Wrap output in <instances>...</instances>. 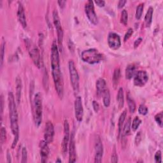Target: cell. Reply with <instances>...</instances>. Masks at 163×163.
Listing matches in <instances>:
<instances>
[{"label":"cell","mask_w":163,"mask_h":163,"mask_svg":"<svg viewBox=\"0 0 163 163\" xmlns=\"http://www.w3.org/2000/svg\"><path fill=\"white\" fill-rule=\"evenodd\" d=\"M142 38H138L135 41V43H134V48L135 49H137L140 45V43H141L142 41Z\"/></svg>","instance_id":"ee69618b"},{"label":"cell","mask_w":163,"mask_h":163,"mask_svg":"<svg viewBox=\"0 0 163 163\" xmlns=\"http://www.w3.org/2000/svg\"><path fill=\"white\" fill-rule=\"evenodd\" d=\"M7 162L10 163L12 162V159H11V155L9 152V151H7Z\"/></svg>","instance_id":"c3c4849f"},{"label":"cell","mask_w":163,"mask_h":163,"mask_svg":"<svg viewBox=\"0 0 163 163\" xmlns=\"http://www.w3.org/2000/svg\"><path fill=\"white\" fill-rule=\"evenodd\" d=\"M162 118H163L162 112H160L159 113L156 114L154 117L156 122L160 126V127H162Z\"/></svg>","instance_id":"1f68e13d"},{"label":"cell","mask_w":163,"mask_h":163,"mask_svg":"<svg viewBox=\"0 0 163 163\" xmlns=\"http://www.w3.org/2000/svg\"><path fill=\"white\" fill-rule=\"evenodd\" d=\"M103 55L97 49H89L84 50L81 54L82 61L90 65L98 64L103 61Z\"/></svg>","instance_id":"277c9868"},{"label":"cell","mask_w":163,"mask_h":163,"mask_svg":"<svg viewBox=\"0 0 163 163\" xmlns=\"http://www.w3.org/2000/svg\"><path fill=\"white\" fill-rule=\"evenodd\" d=\"M16 101L18 104L20 103L21 98V93H22V80L19 77H17L16 79Z\"/></svg>","instance_id":"ffe728a7"},{"label":"cell","mask_w":163,"mask_h":163,"mask_svg":"<svg viewBox=\"0 0 163 163\" xmlns=\"http://www.w3.org/2000/svg\"><path fill=\"white\" fill-rule=\"evenodd\" d=\"M17 17L19 23L21 24L23 28H26L27 27V22H26V14L24 12V8L23 7V5L19 2L18 4V10H17Z\"/></svg>","instance_id":"e0dca14e"},{"label":"cell","mask_w":163,"mask_h":163,"mask_svg":"<svg viewBox=\"0 0 163 163\" xmlns=\"http://www.w3.org/2000/svg\"><path fill=\"white\" fill-rule=\"evenodd\" d=\"M5 52V42L4 40H3L2 43V47H1V67L3 66V64Z\"/></svg>","instance_id":"d6a6232c"},{"label":"cell","mask_w":163,"mask_h":163,"mask_svg":"<svg viewBox=\"0 0 163 163\" xmlns=\"http://www.w3.org/2000/svg\"><path fill=\"white\" fill-rule=\"evenodd\" d=\"M103 104H104V106L105 107H108L110 105V99H111V98H110V91L109 90L107 89L105 91V93H103Z\"/></svg>","instance_id":"4316f807"},{"label":"cell","mask_w":163,"mask_h":163,"mask_svg":"<svg viewBox=\"0 0 163 163\" xmlns=\"http://www.w3.org/2000/svg\"><path fill=\"white\" fill-rule=\"evenodd\" d=\"M74 107H75V115L76 120L80 122L82 121L84 117V108L81 97L77 96L75 98Z\"/></svg>","instance_id":"30bf717a"},{"label":"cell","mask_w":163,"mask_h":163,"mask_svg":"<svg viewBox=\"0 0 163 163\" xmlns=\"http://www.w3.org/2000/svg\"><path fill=\"white\" fill-rule=\"evenodd\" d=\"M95 3L99 7H103L105 5V2L103 0H96L95 1Z\"/></svg>","instance_id":"b9f144b4"},{"label":"cell","mask_w":163,"mask_h":163,"mask_svg":"<svg viewBox=\"0 0 163 163\" xmlns=\"http://www.w3.org/2000/svg\"><path fill=\"white\" fill-rule=\"evenodd\" d=\"M43 105L42 98L40 93L35 94L34 98V122L35 126L38 127L42 122Z\"/></svg>","instance_id":"5b68a950"},{"label":"cell","mask_w":163,"mask_h":163,"mask_svg":"<svg viewBox=\"0 0 163 163\" xmlns=\"http://www.w3.org/2000/svg\"><path fill=\"white\" fill-rule=\"evenodd\" d=\"M68 68L71 84L73 91L75 94H77L79 92V75L73 61L70 60L69 61Z\"/></svg>","instance_id":"8992f818"},{"label":"cell","mask_w":163,"mask_h":163,"mask_svg":"<svg viewBox=\"0 0 163 163\" xmlns=\"http://www.w3.org/2000/svg\"><path fill=\"white\" fill-rule=\"evenodd\" d=\"M154 159L155 162L156 163H161L162 162V154H161V151H158L156 152L154 156Z\"/></svg>","instance_id":"8d00e7d4"},{"label":"cell","mask_w":163,"mask_h":163,"mask_svg":"<svg viewBox=\"0 0 163 163\" xmlns=\"http://www.w3.org/2000/svg\"><path fill=\"white\" fill-rule=\"evenodd\" d=\"M69 162H76V147L75 140V132L73 131L70 135V139L69 142Z\"/></svg>","instance_id":"7c38bea8"},{"label":"cell","mask_w":163,"mask_h":163,"mask_svg":"<svg viewBox=\"0 0 163 163\" xmlns=\"http://www.w3.org/2000/svg\"><path fill=\"white\" fill-rule=\"evenodd\" d=\"M59 7H60L61 8H64L65 7L66 3V1H63V0H60V1H58L57 2Z\"/></svg>","instance_id":"bcb514c9"},{"label":"cell","mask_w":163,"mask_h":163,"mask_svg":"<svg viewBox=\"0 0 163 163\" xmlns=\"http://www.w3.org/2000/svg\"><path fill=\"white\" fill-rule=\"evenodd\" d=\"M127 3V2L126 1V0H121V1L118 2V8H122L125 4Z\"/></svg>","instance_id":"f6af8a7d"},{"label":"cell","mask_w":163,"mask_h":163,"mask_svg":"<svg viewBox=\"0 0 163 163\" xmlns=\"http://www.w3.org/2000/svg\"><path fill=\"white\" fill-rule=\"evenodd\" d=\"M0 131H1V133H0V141H1V144L2 145L5 142L7 138V131L5 127H2Z\"/></svg>","instance_id":"4dcf8cb0"},{"label":"cell","mask_w":163,"mask_h":163,"mask_svg":"<svg viewBox=\"0 0 163 163\" xmlns=\"http://www.w3.org/2000/svg\"><path fill=\"white\" fill-rule=\"evenodd\" d=\"M127 115V111L124 110L118 118V138L121 137L122 131L123 129V127L124 125V122L126 120V117Z\"/></svg>","instance_id":"d6986e66"},{"label":"cell","mask_w":163,"mask_h":163,"mask_svg":"<svg viewBox=\"0 0 163 163\" xmlns=\"http://www.w3.org/2000/svg\"><path fill=\"white\" fill-rule=\"evenodd\" d=\"M96 87L97 94L99 96H101V95L103 96V93H104L105 91L107 89V82L105 79H103L102 78L99 79L96 81Z\"/></svg>","instance_id":"ac0fdd59"},{"label":"cell","mask_w":163,"mask_h":163,"mask_svg":"<svg viewBox=\"0 0 163 163\" xmlns=\"http://www.w3.org/2000/svg\"><path fill=\"white\" fill-rule=\"evenodd\" d=\"M27 151L26 148L24 146V147H22V149L21 162L25 163V162H27Z\"/></svg>","instance_id":"e575fe53"},{"label":"cell","mask_w":163,"mask_h":163,"mask_svg":"<svg viewBox=\"0 0 163 163\" xmlns=\"http://www.w3.org/2000/svg\"><path fill=\"white\" fill-rule=\"evenodd\" d=\"M136 66L134 64H130L127 66L125 71V76L126 79L130 80L135 75Z\"/></svg>","instance_id":"44dd1931"},{"label":"cell","mask_w":163,"mask_h":163,"mask_svg":"<svg viewBox=\"0 0 163 163\" xmlns=\"http://www.w3.org/2000/svg\"><path fill=\"white\" fill-rule=\"evenodd\" d=\"M148 112H149V110H148V108L143 104H141L140 105L138 108V112L140 114L142 115H146L148 113Z\"/></svg>","instance_id":"836d02e7"},{"label":"cell","mask_w":163,"mask_h":163,"mask_svg":"<svg viewBox=\"0 0 163 163\" xmlns=\"http://www.w3.org/2000/svg\"><path fill=\"white\" fill-rule=\"evenodd\" d=\"M53 21L57 31V44L59 49L63 50V30L60 21V18L59 16L58 12L54 10L53 12Z\"/></svg>","instance_id":"52a82bcc"},{"label":"cell","mask_w":163,"mask_h":163,"mask_svg":"<svg viewBox=\"0 0 163 163\" xmlns=\"http://www.w3.org/2000/svg\"><path fill=\"white\" fill-rule=\"evenodd\" d=\"M49 77H48V74L47 71H45L44 73V76H43V85L44 87H45L46 90H48L49 89Z\"/></svg>","instance_id":"d590c367"},{"label":"cell","mask_w":163,"mask_h":163,"mask_svg":"<svg viewBox=\"0 0 163 163\" xmlns=\"http://www.w3.org/2000/svg\"><path fill=\"white\" fill-rule=\"evenodd\" d=\"M93 109H94V112L98 113L99 112V103L96 101H93Z\"/></svg>","instance_id":"f35d334b"},{"label":"cell","mask_w":163,"mask_h":163,"mask_svg":"<svg viewBox=\"0 0 163 163\" xmlns=\"http://www.w3.org/2000/svg\"><path fill=\"white\" fill-rule=\"evenodd\" d=\"M50 60L52 74L55 91L57 93L58 96L61 99H63L64 96V82L60 66V59H59L58 44L57 41L55 40H54L52 42Z\"/></svg>","instance_id":"6da1fadb"},{"label":"cell","mask_w":163,"mask_h":163,"mask_svg":"<svg viewBox=\"0 0 163 163\" xmlns=\"http://www.w3.org/2000/svg\"><path fill=\"white\" fill-rule=\"evenodd\" d=\"M127 21H128V13L126 10H123L121 13V23L126 26L127 24Z\"/></svg>","instance_id":"f546056e"},{"label":"cell","mask_w":163,"mask_h":163,"mask_svg":"<svg viewBox=\"0 0 163 163\" xmlns=\"http://www.w3.org/2000/svg\"><path fill=\"white\" fill-rule=\"evenodd\" d=\"M40 148L41 161L42 162H46L48 160V157L50 152L49 143L46 140H41L40 142Z\"/></svg>","instance_id":"2e32d148"},{"label":"cell","mask_w":163,"mask_h":163,"mask_svg":"<svg viewBox=\"0 0 163 163\" xmlns=\"http://www.w3.org/2000/svg\"><path fill=\"white\" fill-rule=\"evenodd\" d=\"M70 139V125L67 120L65 121L64 123V137L62 142V151L63 154H66L68 149V145Z\"/></svg>","instance_id":"8fae6325"},{"label":"cell","mask_w":163,"mask_h":163,"mask_svg":"<svg viewBox=\"0 0 163 163\" xmlns=\"http://www.w3.org/2000/svg\"><path fill=\"white\" fill-rule=\"evenodd\" d=\"M8 109H9V117L10 121V126L14 138L12 145V148L14 149L19 139V128L18 124V113L16 107V99L12 92L8 93Z\"/></svg>","instance_id":"7a4b0ae2"},{"label":"cell","mask_w":163,"mask_h":163,"mask_svg":"<svg viewBox=\"0 0 163 163\" xmlns=\"http://www.w3.org/2000/svg\"><path fill=\"white\" fill-rule=\"evenodd\" d=\"M85 12L89 21L94 25H97L98 23V18L95 12L94 2L93 1H88L85 5Z\"/></svg>","instance_id":"ba28073f"},{"label":"cell","mask_w":163,"mask_h":163,"mask_svg":"<svg viewBox=\"0 0 163 163\" xmlns=\"http://www.w3.org/2000/svg\"><path fill=\"white\" fill-rule=\"evenodd\" d=\"M25 43L29 54L30 55L35 65L38 68H40L43 66V61L40 50L38 49V47L31 40L27 38L25 40Z\"/></svg>","instance_id":"3957f363"},{"label":"cell","mask_w":163,"mask_h":163,"mask_svg":"<svg viewBox=\"0 0 163 163\" xmlns=\"http://www.w3.org/2000/svg\"><path fill=\"white\" fill-rule=\"evenodd\" d=\"M3 103H4V99H3V94H2L1 96V113H2V116L3 114Z\"/></svg>","instance_id":"7dc6e473"},{"label":"cell","mask_w":163,"mask_h":163,"mask_svg":"<svg viewBox=\"0 0 163 163\" xmlns=\"http://www.w3.org/2000/svg\"><path fill=\"white\" fill-rule=\"evenodd\" d=\"M117 101L118 102V105L119 109L123 108L124 105V91L122 87L119 88L118 91V94L117 96Z\"/></svg>","instance_id":"603a6c76"},{"label":"cell","mask_w":163,"mask_h":163,"mask_svg":"<svg viewBox=\"0 0 163 163\" xmlns=\"http://www.w3.org/2000/svg\"><path fill=\"white\" fill-rule=\"evenodd\" d=\"M95 156L94 162H101L103 156V145L102 141L99 136L95 140Z\"/></svg>","instance_id":"5bb4252c"},{"label":"cell","mask_w":163,"mask_h":163,"mask_svg":"<svg viewBox=\"0 0 163 163\" xmlns=\"http://www.w3.org/2000/svg\"><path fill=\"white\" fill-rule=\"evenodd\" d=\"M54 127L52 122L48 121L45 127L44 131V140H46L49 144L52 143L54 138Z\"/></svg>","instance_id":"9a60e30c"},{"label":"cell","mask_w":163,"mask_h":163,"mask_svg":"<svg viewBox=\"0 0 163 163\" xmlns=\"http://www.w3.org/2000/svg\"><path fill=\"white\" fill-rule=\"evenodd\" d=\"M143 8H144V3H141L138 5L136 10V18L137 19L139 20L141 19L142 13L143 12Z\"/></svg>","instance_id":"f1b7e54d"},{"label":"cell","mask_w":163,"mask_h":163,"mask_svg":"<svg viewBox=\"0 0 163 163\" xmlns=\"http://www.w3.org/2000/svg\"><path fill=\"white\" fill-rule=\"evenodd\" d=\"M127 104H128V107H129V112L131 113H135V111H136V108H137L136 103L135 102V100L131 98V96L129 93H128L127 94Z\"/></svg>","instance_id":"d4e9b609"},{"label":"cell","mask_w":163,"mask_h":163,"mask_svg":"<svg viewBox=\"0 0 163 163\" xmlns=\"http://www.w3.org/2000/svg\"><path fill=\"white\" fill-rule=\"evenodd\" d=\"M108 44L109 47L113 50L119 49L121 46V40L118 34L111 32L108 36Z\"/></svg>","instance_id":"9c48e42d"},{"label":"cell","mask_w":163,"mask_h":163,"mask_svg":"<svg viewBox=\"0 0 163 163\" xmlns=\"http://www.w3.org/2000/svg\"><path fill=\"white\" fill-rule=\"evenodd\" d=\"M131 118L129 117L126 122L124 125L122 134H121L122 138H126L127 135H129V132L131 131Z\"/></svg>","instance_id":"cb8c5ba5"},{"label":"cell","mask_w":163,"mask_h":163,"mask_svg":"<svg viewBox=\"0 0 163 163\" xmlns=\"http://www.w3.org/2000/svg\"><path fill=\"white\" fill-rule=\"evenodd\" d=\"M141 140V132H138L135 138V144L137 145H139L140 141Z\"/></svg>","instance_id":"60d3db41"},{"label":"cell","mask_w":163,"mask_h":163,"mask_svg":"<svg viewBox=\"0 0 163 163\" xmlns=\"http://www.w3.org/2000/svg\"><path fill=\"white\" fill-rule=\"evenodd\" d=\"M133 34V29L132 28H129L127 31L126 32L125 36H124V41H126L127 40L129 39V38L132 36V35Z\"/></svg>","instance_id":"74e56055"},{"label":"cell","mask_w":163,"mask_h":163,"mask_svg":"<svg viewBox=\"0 0 163 163\" xmlns=\"http://www.w3.org/2000/svg\"><path fill=\"white\" fill-rule=\"evenodd\" d=\"M154 13V8L152 7H150L148 9L146 13L145 17V23L146 27H150L152 21V16Z\"/></svg>","instance_id":"7402d4cb"},{"label":"cell","mask_w":163,"mask_h":163,"mask_svg":"<svg viewBox=\"0 0 163 163\" xmlns=\"http://www.w3.org/2000/svg\"><path fill=\"white\" fill-rule=\"evenodd\" d=\"M131 129L134 131H137L139 127V126H140L141 123V120L140 119V118L137 116L135 117L134 119H133L132 122H131Z\"/></svg>","instance_id":"83f0119b"},{"label":"cell","mask_w":163,"mask_h":163,"mask_svg":"<svg viewBox=\"0 0 163 163\" xmlns=\"http://www.w3.org/2000/svg\"><path fill=\"white\" fill-rule=\"evenodd\" d=\"M120 78H121V70H120V68H117L114 71L113 78H112L113 85L115 89L117 87V85L118 84V82H119V80H120Z\"/></svg>","instance_id":"484cf974"},{"label":"cell","mask_w":163,"mask_h":163,"mask_svg":"<svg viewBox=\"0 0 163 163\" xmlns=\"http://www.w3.org/2000/svg\"><path fill=\"white\" fill-rule=\"evenodd\" d=\"M68 47L71 52H74V50H75V46H74V44L71 40H69V41H68Z\"/></svg>","instance_id":"7bdbcfd3"},{"label":"cell","mask_w":163,"mask_h":163,"mask_svg":"<svg viewBox=\"0 0 163 163\" xmlns=\"http://www.w3.org/2000/svg\"><path fill=\"white\" fill-rule=\"evenodd\" d=\"M55 162H61L62 161H61V160H60L59 159H57L56 160Z\"/></svg>","instance_id":"681fc988"},{"label":"cell","mask_w":163,"mask_h":163,"mask_svg":"<svg viewBox=\"0 0 163 163\" xmlns=\"http://www.w3.org/2000/svg\"><path fill=\"white\" fill-rule=\"evenodd\" d=\"M111 161L112 162H118V156L116 153L115 149H114L113 154L112 155V158H111Z\"/></svg>","instance_id":"ab89813d"},{"label":"cell","mask_w":163,"mask_h":163,"mask_svg":"<svg viewBox=\"0 0 163 163\" xmlns=\"http://www.w3.org/2000/svg\"><path fill=\"white\" fill-rule=\"evenodd\" d=\"M149 80V75L144 70L138 71L134 78V84L137 87H143Z\"/></svg>","instance_id":"4fadbf2b"}]
</instances>
